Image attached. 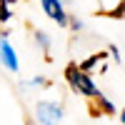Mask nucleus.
<instances>
[{"mask_svg":"<svg viewBox=\"0 0 125 125\" xmlns=\"http://www.w3.org/2000/svg\"><path fill=\"white\" fill-rule=\"evenodd\" d=\"M65 80H68V85L80 93V95H85V98H93V93H95V80L90 78V73H85L80 65H68L65 68Z\"/></svg>","mask_w":125,"mask_h":125,"instance_id":"1","label":"nucleus"},{"mask_svg":"<svg viewBox=\"0 0 125 125\" xmlns=\"http://www.w3.org/2000/svg\"><path fill=\"white\" fill-rule=\"evenodd\" d=\"M35 120H38V125H60L62 105L55 100H40L35 105Z\"/></svg>","mask_w":125,"mask_h":125,"instance_id":"2","label":"nucleus"},{"mask_svg":"<svg viewBox=\"0 0 125 125\" xmlns=\"http://www.w3.org/2000/svg\"><path fill=\"white\" fill-rule=\"evenodd\" d=\"M0 65H3L8 73H18L20 70V62L15 55V48L10 45V40L5 33H0Z\"/></svg>","mask_w":125,"mask_h":125,"instance_id":"3","label":"nucleus"},{"mask_svg":"<svg viewBox=\"0 0 125 125\" xmlns=\"http://www.w3.org/2000/svg\"><path fill=\"white\" fill-rule=\"evenodd\" d=\"M40 5H43V13L53 20V23H58L60 28H68L70 15L65 13V8H62V0H40Z\"/></svg>","mask_w":125,"mask_h":125,"instance_id":"4","label":"nucleus"},{"mask_svg":"<svg viewBox=\"0 0 125 125\" xmlns=\"http://www.w3.org/2000/svg\"><path fill=\"white\" fill-rule=\"evenodd\" d=\"M93 100H95V105H98L103 113H105V115H113V113H115V105H113V103H110L105 95H103L100 90H95V93H93Z\"/></svg>","mask_w":125,"mask_h":125,"instance_id":"5","label":"nucleus"},{"mask_svg":"<svg viewBox=\"0 0 125 125\" xmlns=\"http://www.w3.org/2000/svg\"><path fill=\"white\" fill-rule=\"evenodd\" d=\"M35 45L43 50V53L50 50V35L45 33V30H35Z\"/></svg>","mask_w":125,"mask_h":125,"instance_id":"6","label":"nucleus"},{"mask_svg":"<svg viewBox=\"0 0 125 125\" xmlns=\"http://www.w3.org/2000/svg\"><path fill=\"white\" fill-rule=\"evenodd\" d=\"M105 58H108L105 53H98V55H93V58H88V60H83V62H80V68L85 70V73H90V70L95 68V65H100V62L105 60Z\"/></svg>","mask_w":125,"mask_h":125,"instance_id":"7","label":"nucleus"},{"mask_svg":"<svg viewBox=\"0 0 125 125\" xmlns=\"http://www.w3.org/2000/svg\"><path fill=\"white\" fill-rule=\"evenodd\" d=\"M15 0H0V25H5L10 18H13V10H10V5H13Z\"/></svg>","mask_w":125,"mask_h":125,"instance_id":"8","label":"nucleus"},{"mask_svg":"<svg viewBox=\"0 0 125 125\" xmlns=\"http://www.w3.org/2000/svg\"><path fill=\"white\" fill-rule=\"evenodd\" d=\"M68 28L78 33V30H83V20H80V18H75V15H70V20H68Z\"/></svg>","mask_w":125,"mask_h":125,"instance_id":"9","label":"nucleus"},{"mask_svg":"<svg viewBox=\"0 0 125 125\" xmlns=\"http://www.w3.org/2000/svg\"><path fill=\"white\" fill-rule=\"evenodd\" d=\"M28 85L30 88H43L45 85V78H33V80H28Z\"/></svg>","mask_w":125,"mask_h":125,"instance_id":"10","label":"nucleus"},{"mask_svg":"<svg viewBox=\"0 0 125 125\" xmlns=\"http://www.w3.org/2000/svg\"><path fill=\"white\" fill-rule=\"evenodd\" d=\"M123 13H125V0H123L115 10H113V18H123Z\"/></svg>","mask_w":125,"mask_h":125,"instance_id":"11","label":"nucleus"},{"mask_svg":"<svg viewBox=\"0 0 125 125\" xmlns=\"http://www.w3.org/2000/svg\"><path fill=\"white\" fill-rule=\"evenodd\" d=\"M110 55H113V58H115V60H120V50H118L115 45H113V48H110Z\"/></svg>","mask_w":125,"mask_h":125,"instance_id":"12","label":"nucleus"},{"mask_svg":"<svg viewBox=\"0 0 125 125\" xmlns=\"http://www.w3.org/2000/svg\"><path fill=\"white\" fill-rule=\"evenodd\" d=\"M120 123L125 125V108H123V113H120Z\"/></svg>","mask_w":125,"mask_h":125,"instance_id":"13","label":"nucleus"},{"mask_svg":"<svg viewBox=\"0 0 125 125\" xmlns=\"http://www.w3.org/2000/svg\"><path fill=\"white\" fill-rule=\"evenodd\" d=\"M30 125H33V123H30Z\"/></svg>","mask_w":125,"mask_h":125,"instance_id":"14","label":"nucleus"}]
</instances>
